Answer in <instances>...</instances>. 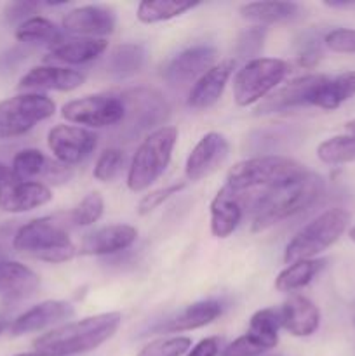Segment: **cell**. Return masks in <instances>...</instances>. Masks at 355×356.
Here are the masks:
<instances>
[{
  "instance_id": "cell-1",
  "label": "cell",
  "mask_w": 355,
  "mask_h": 356,
  "mask_svg": "<svg viewBox=\"0 0 355 356\" xmlns=\"http://www.w3.org/2000/svg\"><path fill=\"white\" fill-rule=\"evenodd\" d=\"M122 315L117 312L101 313L87 316L79 322L65 325L42 334L33 341V348L38 353L49 356H73L96 350L106 343L118 330Z\"/></svg>"
},
{
  "instance_id": "cell-2",
  "label": "cell",
  "mask_w": 355,
  "mask_h": 356,
  "mask_svg": "<svg viewBox=\"0 0 355 356\" xmlns=\"http://www.w3.org/2000/svg\"><path fill=\"white\" fill-rule=\"evenodd\" d=\"M324 190H326L324 177L308 170L306 176L294 183L265 191L256 204L253 229L265 232L277 222L312 207L322 197Z\"/></svg>"
},
{
  "instance_id": "cell-3",
  "label": "cell",
  "mask_w": 355,
  "mask_h": 356,
  "mask_svg": "<svg viewBox=\"0 0 355 356\" xmlns=\"http://www.w3.org/2000/svg\"><path fill=\"white\" fill-rule=\"evenodd\" d=\"M308 174V169L289 156L261 155L254 159L237 162L226 174V186L232 190H275L301 179Z\"/></svg>"
},
{
  "instance_id": "cell-4",
  "label": "cell",
  "mask_w": 355,
  "mask_h": 356,
  "mask_svg": "<svg viewBox=\"0 0 355 356\" xmlns=\"http://www.w3.org/2000/svg\"><path fill=\"white\" fill-rule=\"evenodd\" d=\"M13 247L23 256L45 263H65L79 252L65 225L54 216L33 219L21 226L14 235Z\"/></svg>"
},
{
  "instance_id": "cell-5",
  "label": "cell",
  "mask_w": 355,
  "mask_h": 356,
  "mask_svg": "<svg viewBox=\"0 0 355 356\" xmlns=\"http://www.w3.org/2000/svg\"><path fill=\"white\" fill-rule=\"evenodd\" d=\"M176 141L178 129L173 125H162L143 139L129 167V190L134 193L148 190L162 176L164 170L169 165Z\"/></svg>"
},
{
  "instance_id": "cell-6",
  "label": "cell",
  "mask_w": 355,
  "mask_h": 356,
  "mask_svg": "<svg viewBox=\"0 0 355 356\" xmlns=\"http://www.w3.org/2000/svg\"><path fill=\"white\" fill-rule=\"evenodd\" d=\"M348 225H350V212L343 207H333L317 216L287 243L284 252L285 264L303 259H317L319 254L340 240V236L347 232Z\"/></svg>"
},
{
  "instance_id": "cell-7",
  "label": "cell",
  "mask_w": 355,
  "mask_h": 356,
  "mask_svg": "<svg viewBox=\"0 0 355 356\" xmlns=\"http://www.w3.org/2000/svg\"><path fill=\"white\" fill-rule=\"evenodd\" d=\"M289 65L278 58H254L233 79V99L239 106H251L267 97L287 76Z\"/></svg>"
},
{
  "instance_id": "cell-8",
  "label": "cell",
  "mask_w": 355,
  "mask_h": 356,
  "mask_svg": "<svg viewBox=\"0 0 355 356\" xmlns=\"http://www.w3.org/2000/svg\"><path fill=\"white\" fill-rule=\"evenodd\" d=\"M56 104L40 92H24L0 101V139L26 134L38 122L51 118Z\"/></svg>"
},
{
  "instance_id": "cell-9",
  "label": "cell",
  "mask_w": 355,
  "mask_h": 356,
  "mask_svg": "<svg viewBox=\"0 0 355 356\" xmlns=\"http://www.w3.org/2000/svg\"><path fill=\"white\" fill-rule=\"evenodd\" d=\"M61 115L70 124L84 127H110L124 120L125 108L120 96L113 94H94L66 103L61 108Z\"/></svg>"
},
{
  "instance_id": "cell-10",
  "label": "cell",
  "mask_w": 355,
  "mask_h": 356,
  "mask_svg": "<svg viewBox=\"0 0 355 356\" xmlns=\"http://www.w3.org/2000/svg\"><path fill=\"white\" fill-rule=\"evenodd\" d=\"M125 115L120 122L122 134L134 136L141 131L162 124L167 117V104L159 92L150 89L129 90L124 96Z\"/></svg>"
},
{
  "instance_id": "cell-11",
  "label": "cell",
  "mask_w": 355,
  "mask_h": 356,
  "mask_svg": "<svg viewBox=\"0 0 355 356\" xmlns=\"http://www.w3.org/2000/svg\"><path fill=\"white\" fill-rule=\"evenodd\" d=\"M47 145L56 160L72 167L84 162L97 146V136L79 125H56L49 131Z\"/></svg>"
},
{
  "instance_id": "cell-12",
  "label": "cell",
  "mask_w": 355,
  "mask_h": 356,
  "mask_svg": "<svg viewBox=\"0 0 355 356\" xmlns=\"http://www.w3.org/2000/svg\"><path fill=\"white\" fill-rule=\"evenodd\" d=\"M51 200V188L40 181L17 179L13 170L0 181V211L3 212L21 214L44 207Z\"/></svg>"
},
{
  "instance_id": "cell-13",
  "label": "cell",
  "mask_w": 355,
  "mask_h": 356,
  "mask_svg": "<svg viewBox=\"0 0 355 356\" xmlns=\"http://www.w3.org/2000/svg\"><path fill=\"white\" fill-rule=\"evenodd\" d=\"M228 153V139L219 132H207L205 136H202L200 141L195 145V148L188 155L184 174L194 183L205 179L226 162Z\"/></svg>"
},
{
  "instance_id": "cell-14",
  "label": "cell",
  "mask_w": 355,
  "mask_h": 356,
  "mask_svg": "<svg viewBox=\"0 0 355 356\" xmlns=\"http://www.w3.org/2000/svg\"><path fill=\"white\" fill-rule=\"evenodd\" d=\"M216 59H218V51L214 47H209V45L190 47L171 59V63L164 70V79L173 87L195 83L216 65Z\"/></svg>"
},
{
  "instance_id": "cell-15",
  "label": "cell",
  "mask_w": 355,
  "mask_h": 356,
  "mask_svg": "<svg viewBox=\"0 0 355 356\" xmlns=\"http://www.w3.org/2000/svg\"><path fill=\"white\" fill-rule=\"evenodd\" d=\"M14 176L23 181L42 179L47 183H65L72 177V167L47 159L40 149L26 148L16 153L10 167ZM45 184V183H44Z\"/></svg>"
},
{
  "instance_id": "cell-16",
  "label": "cell",
  "mask_w": 355,
  "mask_h": 356,
  "mask_svg": "<svg viewBox=\"0 0 355 356\" xmlns=\"http://www.w3.org/2000/svg\"><path fill=\"white\" fill-rule=\"evenodd\" d=\"M86 82V75L79 70L63 68V66H35L30 72L21 76L19 87L21 90H61L70 92L73 89H79Z\"/></svg>"
},
{
  "instance_id": "cell-17",
  "label": "cell",
  "mask_w": 355,
  "mask_h": 356,
  "mask_svg": "<svg viewBox=\"0 0 355 356\" xmlns=\"http://www.w3.org/2000/svg\"><path fill=\"white\" fill-rule=\"evenodd\" d=\"M63 28L86 38L106 37L115 30V14L101 6L75 7L63 17Z\"/></svg>"
},
{
  "instance_id": "cell-18",
  "label": "cell",
  "mask_w": 355,
  "mask_h": 356,
  "mask_svg": "<svg viewBox=\"0 0 355 356\" xmlns=\"http://www.w3.org/2000/svg\"><path fill=\"white\" fill-rule=\"evenodd\" d=\"M320 79H322V75L313 73V75L298 76V79L291 80L284 87L275 90L270 97H267L260 104L258 111L260 113H278V111L291 110V108L310 106L312 96L315 92L317 86H319Z\"/></svg>"
},
{
  "instance_id": "cell-19",
  "label": "cell",
  "mask_w": 355,
  "mask_h": 356,
  "mask_svg": "<svg viewBox=\"0 0 355 356\" xmlns=\"http://www.w3.org/2000/svg\"><path fill=\"white\" fill-rule=\"evenodd\" d=\"M235 70V59H225L216 63L209 72H205L191 87L188 94V106L194 110H205L214 106L223 96L226 83Z\"/></svg>"
},
{
  "instance_id": "cell-20",
  "label": "cell",
  "mask_w": 355,
  "mask_h": 356,
  "mask_svg": "<svg viewBox=\"0 0 355 356\" xmlns=\"http://www.w3.org/2000/svg\"><path fill=\"white\" fill-rule=\"evenodd\" d=\"M138 238V229L131 225H110L84 236L79 247L82 256H106L131 247Z\"/></svg>"
},
{
  "instance_id": "cell-21",
  "label": "cell",
  "mask_w": 355,
  "mask_h": 356,
  "mask_svg": "<svg viewBox=\"0 0 355 356\" xmlns=\"http://www.w3.org/2000/svg\"><path fill=\"white\" fill-rule=\"evenodd\" d=\"M242 216L244 204L240 193L223 186L211 202V233L216 238H226L239 228Z\"/></svg>"
},
{
  "instance_id": "cell-22",
  "label": "cell",
  "mask_w": 355,
  "mask_h": 356,
  "mask_svg": "<svg viewBox=\"0 0 355 356\" xmlns=\"http://www.w3.org/2000/svg\"><path fill=\"white\" fill-rule=\"evenodd\" d=\"M73 313L75 312H73V306L70 302L44 301L17 316L10 323V334L13 336H23V334L38 332V330H44L45 327L68 320L70 316H73Z\"/></svg>"
},
{
  "instance_id": "cell-23",
  "label": "cell",
  "mask_w": 355,
  "mask_h": 356,
  "mask_svg": "<svg viewBox=\"0 0 355 356\" xmlns=\"http://www.w3.org/2000/svg\"><path fill=\"white\" fill-rule=\"evenodd\" d=\"M278 312H281L282 329L294 337L312 336L320 325L319 308L303 296H291L282 305V308H278Z\"/></svg>"
},
{
  "instance_id": "cell-24",
  "label": "cell",
  "mask_w": 355,
  "mask_h": 356,
  "mask_svg": "<svg viewBox=\"0 0 355 356\" xmlns=\"http://www.w3.org/2000/svg\"><path fill=\"white\" fill-rule=\"evenodd\" d=\"M40 278L35 271L16 261L0 263V299L3 301H24L37 294Z\"/></svg>"
},
{
  "instance_id": "cell-25",
  "label": "cell",
  "mask_w": 355,
  "mask_h": 356,
  "mask_svg": "<svg viewBox=\"0 0 355 356\" xmlns=\"http://www.w3.org/2000/svg\"><path fill=\"white\" fill-rule=\"evenodd\" d=\"M108 47L104 38H63L58 45L49 49L47 61L65 63V65H84L100 58Z\"/></svg>"
},
{
  "instance_id": "cell-26",
  "label": "cell",
  "mask_w": 355,
  "mask_h": 356,
  "mask_svg": "<svg viewBox=\"0 0 355 356\" xmlns=\"http://www.w3.org/2000/svg\"><path fill=\"white\" fill-rule=\"evenodd\" d=\"M355 96V72H345L336 76L322 75L310 106L322 110H336L345 101Z\"/></svg>"
},
{
  "instance_id": "cell-27",
  "label": "cell",
  "mask_w": 355,
  "mask_h": 356,
  "mask_svg": "<svg viewBox=\"0 0 355 356\" xmlns=\"http://www.w3.org/2000/svg\"><path fill=\"white\" fill-rule=\"evenodd\" d=\"M221 315V305L218 301H198L187 306L174 318L167 320L166 325L159 327L160 332H188L209 325Z\"/></svg>"
},
{
  "instance_id": "cell-28",
  "label": "cell",
  "mask_w": 355,
  "mask_h": 356,
  "mask_svg": "<svg viewBox=\"0 0 355 356\" xmlns=\"http://www.w3.org/2000/svg\"><path fill=\"white\" fill-rule=\"evenodd\" d=\"M240 16L256 24H274L292 21L301 9L294 2H251L240 6Z\"/></svg>"
},
{
  "instance_id": "cell-29",
  "label": "cell",
  "mask_w": 355,
  "mask_h": 356,
  "mask_svg": "<svg viewBox=\"0 0 355 356\" xmlns=\"http://www.w3.org/2000/svg\"><path fill=\"white\" fill-rule=\"evenodd\" d=\"M146 61V49L141 44H124L115 47L106 59V72L115 79H127L141 72Z\"/></svg>"
},
{
  "instance_id": "cell-30",
  "label": "cell",
  "mask_w": 355,
  "mask_h": 356,
  "mask_svg": "<svg viewBox=\"0 0 355 356\" xmlns=\"http://www.w3.org/2000/svg\"><path fill=\"white\" fill-rule=\"evenodd\" d=\"M324 264H326L324 259L296 261L278 273V277L275 278V289L278 292H292L303 289L320 273Z\"/></svg>"
},
{
  "instance_id": "cell-31",
  "label": "cell",
  "mask_w": 355,
  "mask_h": 356,
  "mask_svg": "<svg viewBox=\"0 0 355 356\" xmlns=\"http://www.w3.org/2000/svg\"><path fill=\"white\" fill-rule=\"evenodd\" d=\"M14 35H16L17 40L24 42V44H40L49 45V47H54L63 40L59 28L52 21L40 16H33L24 23L17 24Z\"/></svg>"
},
{
  "instance_id": "cell-32",
  "label": "cell",
  "mask_w": 355,
  "mask_h": 356,
  "mask_svg": "<svg viewBox=\"0 0 355 356\" xmlns=\"http://www.w3.org/2000/svg\"><path fill=\"white\" fill-rule=\"evenodd\" d=\"M198 2H187V0H145L138 6V19L145 24L160 23V21L173 19L181 16L187 10L194 9Z\"/></svg>"
},
{
  "instance_id": "cell-33",
  "label": "cell",
  "mask_w": 355,
  "mask_h": 356,
  "mask_svg": "<svg viewBox=\"0 0 355 356\" xmlns=\"http://www.w3.org/2000/svg\"><path fill=\"white\" fill-rule=\"evenodd\" d=\"M281 327V312L275 308H265L251 316L247 334L254 336L263 346L271 350L278 343V329Z\"/></svg>"
},
{
  "instance_id": "cell-34",
  "label": "cell",
  "mask_w": 355,
  "mask_h": 356,
  "mask_svg": "<svg viewBox=\"0 0 355 356\" xmlns=\"http://www.w3.org/2000/svg\"><path fill=\"white\" fill-rule=\"evenodd\" d=\"M317 156L331 165L355 162V136H334L326 139L317 148Z\"/></svg>"
},
{
  "instance_id": "cell-35",
  "label": "cell",
  "mask_w": 355,
  "mask_h": 356,
  "mask_svg": "<svg viewBox=\"0 0 355 356\" xmlns=\"http://www.w3.org/2000/svg\"><path fill=\"white\" fill-rule=\"evenodd\" d=\"M104 211V200L101 197V193L93 191V193L86 195L84 200L73 209L68 214L70 222L75 226H90L94 222H97L103 216Z\"/></svg>"
},
{
  "instance_id": "cell-36",
  "label": "cell",
  "mask_w": 355,
  "mask_h": 356,
  "mask_svg": "<svg viewBox=\"0 0 355 356\" xmlns=\"http://www.w3.org/2000/svg\"><path fill=\"white\" fill-rule=\"evenodd\" d=\"M191 348L190 337H160L141 348L138 356H183Z\"/></svg>"
},
{
  "instance_id": "cell-37",
  "label": "cell",
  "mask_w": 355,
  "mask_h": 356,
  "mask_svg": "<svg viewBox=\"0 0 355 356\" xmlns=\"http://www.w3.org/2000/svg\"><path fill=\"white\" fill-rule=\"evenodd\" d=\"M122 165H124V152L118 148H108L97 159L93 174L101 183H110L118 176Z\"/></svg>"
},
{
  "instance_id": "cell-38",
  "label": "cell",
  "mask_w": 355,
  "mask_h": 356,
  "mask_svg": "<svg viewBox=\"0 0 355 356\" xmlns=\"http://www.w3.org/2000/svg\"><path fill=\"white\" fill-rule=\"evenodd\" d=\"M184 186H187V183H184V181H180V183L169 184V186L166 188H159V190L155 191H150L148 195H145V197L139 200L138 214L139 216L150 214V212L155 211L157 207H160L164 202H167L171 197H174V195L180 193L181 190H184Z\"/></svg>"
},
{
  "instance_id": "cell-39",
  "label": "cell",
  "mask_w": 355,
  "mask_h": 356,
  "mask_svg": "<svg viewBox=\"0 0 355 356\" xmlns=\"http://www.w3.org/2000/svg\"><path fill=\"white\" fill-rule=\"evenodd\" d=\"M267 346H263L256 337L246 332L244 336H240L239 339L230 343L228 346L223 350L221 356H261L263 353H267Z\"/></svg>"
},
{
  "instance_id": "cell-40",
  "label": "cell",
  "mask_w": 355,
  "mask_h": 356,
  "mask_svg": "<svg viewBox=\"0 0 355 356\" xmlns=\"http://www.w3.org/2000/svg\"><path fill=\"white\" fill-rule=\"evenodd\" d=\"M324 44L333 52L341 54H355V30L350 28H336L324 37Z\"/></svg>"
},
{
  "instance_id": "cell-41",
  "label": "cell",
  "mask_w": 355,
  "mask_h": 356,
  "mask_svg": "<svg viewBox=\"0 0 355 356\" xmlns=\"http://www.w3.org/2000/svg\"><path fill=\"white\" fill-rule=\"evenodd\" d=\"M265 38V28L254 26L244 33V37L239 42L240 54H258L260 49L263 47Z\"/></svg>"
},
{
  "instance_id": "cell-42",
  "label": "cell",
  "mask_w": 355,
  "mask_h": 356,
  "mask_svg": "<svg viewBox=\"0 0 355 356\" xmlns=\"http://www.w3.org/2000/svg\"><path fill=\"white\" fill-rule=\"evenodd\" d=\"M37 3L30 2H13L7 6L6 9V17L9 23H24L26 19L33 17L31 14H35L37 10Z\"/></svg>"
},
{
  "instance_id": "cell-43",
  "label": "cell",
  "mask_w": 355,
  "mask_h": 356,
  "mask_svg": "<svg viewBox=\"0 0 355 356\" xmlns=\"http://www.w3.org/2000/svg\"><path fill=\"white\" fill-rule=\"evenodd\" d=\"M320 56H322L320 45L317 44L315 40H310L308 44L303 45L301 51H299V65L305 66V68H313V66L320 61Z\"/></svg>"
},
{
  "instance_id": "cell-44",
  "label": "cell",
  "mask_w": 355,
  "mask_h": 356,
  "mask_svg": "<svg viewBox=\"0 0 355 356\" xmlns=\"http://www.w3.org/2000/svg\"><path fill=\"white\" fill-rule=\"evenodd\" d=\"M219 339L218 337H205L200 343L195 344L187 356H218Z\"/></svg>"
},
{
  "instance_id": "cell-45",
  "label": "cell",
  "mask_w": 355,
  "mask_h": 356,
  "mask_svg": "<svg viewBox=\"0 0 355 356\" xmlns=\"http://www.w3.org/2000/svg\"><path fill=\"white\" fill-rule=\"evenodd\" d=\"M345 129H347L348 134L355 136V118H354V120H348L347 124H345Z\"/></svg>"
},
{
  "instance_id": "cell-46",
  "label": "cell",
  "mask_w": 355,
  "mask_h": 356,
  "mask_svg": "<svg viewBox=\"0 0 355 356\" xmlns=\"http://www.w3.org/2000/svg\"><path fill=\"white\" fill-rule=\"evenodd\" d=\"M9 167H6V165H3V163H0V181H2L3 179V177H6L7 176V174H9Z\"/></svg>"
},
{
  "instance_id": "cell-47",
  "label": "cell",
  "mask_w": 355,
  "mask_h": 356,
  "mask_svg": "<svg viewBox=\"0 0 355 356\" xmlns=\"http://www.w3.org/2000/svg\"><path fill=\"white\" fill-rule=\"evenodd\" d=\"M16 356H49V355H44V353H38V351H35V353H21V355H16Z\"/></svg>"
},
{
  "instance_id": "cell-48",
  "label": "cell",
  "mask_w": 355,
  "mask_h": 356,
  "mask_svg": "<svg viewBox=\"0 0 355 356\" xmlns=\"http://www.w3.org/2000/svg\"><path fill=\"white\" fill-rule=\"evenodd\" d=\"M348 236H350V238L354 240V242H355V226H354V228L350 229V232H348Z\"/></svg>"
},
{
  "instance_id": "cell-49",
  "label": "cell",
  "mask_w": 355,
  "mask_h": 356,
  "mask_svg": "<svg viewBox=\"0 0 355 356\" xmlns=\"http://www.w3.org/2000/svg\"><path fill=\"white\" fill-rule=\"evenodd\" d=\"M2 261H6V259H3V250H2V247H0V263H2Z\"/></svg>"
},
{
  "instance_id": "cell-50",
  "label": "cell",
  "mask_w": 355,
  "mask_h": 356,
  "mask_svg": "<svg viewBox=\"0 0 355 356\" xmlns=\"http://www.w3.org/2000/svg\"><path fill=\"white\" fill-rule=\"evenodd\" d=\"M3 329H6V323H3V322H0V334L3 332Z\"/></svg>"
},
{
  "instance_id": "cell-51",
  "label": "cell",
  "mask_w": 355,
  "mask_h": 356,
  "mask_svg": "<svg viewBox=\"0 0 355 356\" xmlns=\"http://www.w3.org/2000/svg\"><path fill=\"white\" fill-rule=\"evenodd\" d=\"M271 356H282V355H271Z\"/></svg>"
}]
</instances>
